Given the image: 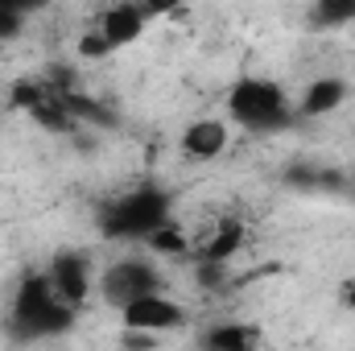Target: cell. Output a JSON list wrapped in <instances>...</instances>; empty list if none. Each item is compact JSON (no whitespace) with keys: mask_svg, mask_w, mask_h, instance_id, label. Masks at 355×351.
<instances>
[{"mask_svg":"<svg viewBox=\"0 0 355 351\" xmlns=\"http://www.w3.org/2000/svg\"><path fill=\"white\" fill-rule=\"evenodd\" d=\"M95 33L103 37L107 50H120V46H128V42H137L145 33V8H137V4H112L99 17V29Z\"/></svg>","mask_w":355,"mask_h":351,"instance_id":"9c48e42d","label":"cell"},{"mask_svg":"<svg viewBox=\"0 0 355 351\" xmlns=\"http://www.w3.org/2000/svg\"><path fill=\"white\" fill-rule=\"evenodd\" d=\"M352 95L347 87V79H339V75H318V79H310L306 91H302V99H297V116H310V120H318V116H331L335 108H343V99Z\"/></svg>","mask_w":355,"mask_h":351,"instance_id":"52a82bcc","label":"cell"},{"mask_svg":"<svg viewBox=\"0 0 355 351\" xmlns=\"http://www.w3.org/2000/svg\"><path fill=\"white\" fill-rule=\"evenodd\" d=\"M257 351H265V348H257Z\"/></svg>","mask_w":355,"mask_h":351,"instance_id":"d6986e66","label":"cell"},{"mask_svg":"<svg viewBox=\"0 0 355 351\" xmlns=\"http://www.w3.org/2000/svg\"><path fill=\"white\" fill-rule=\"evenodd\" d=\"M149 293H162V273L149 257H124V261H112L99 277V298L116 310H124L128 302L137 298H149Z\"/></svg>","mask_w":355,"mask_h":351,"instance_id":"277c9868","label":"cell"},{"mask_svg":"<svg viewBox=\"0 0 355 351\" xmlns=\"http://www.w3.org/2000/svg\"><path fill=\"white\" fill-rule=\"evenodd\" d=\"M124 348L128 351H153L157 339H153V335H141V331H124Z\"/></svg>","mask_w":355,"mask_h":351,"instance_id":"2e32d148","label":"cell"},{"mask_svg":"<svg viewBox=\"0 0 355 351\" xmlns=\"http://www.w3.org/2000/svg\"><path fill=\"white\" fill-rule=\"evenodd\" d=\"M227 112L248 132H281L297 116L289 91L281 87V83H272V79H261V75H244V79L232 83V91H227Z\"/></svg>","mask_w":355,"mask_h":351,"instance_id":"3957f363","label":"cell"},{"mask_svg":"<svg viewBox=\"0 0 355 351\" xmlns=\"http://www.w3.org/2000/svg\"><path fill=\"white\" fill-rule=\"evenodd\" d=\"M240 248H244V223H240V219H223V223L207 236L198 261L202 264H223V268H227V264L236 261Z\"/></svg>","mask_w":355,"mask_h":351,"instance_id":"8fae6325","label":"cell"},{"mask_svg":"<svg viewBox=\"0 0 355 351\" xmlns=\"http://www.w3.org/2000/svg\"><path fill=\"white\" fill-rule=\"evenodd\" d=\"M99 228L107 240H149L153 232L170 228V194L162 186H137L116 194L99 211Z\"/></svg>","mask_w":355,"mask_h":351,"instance_id":"7a4b0ae2","label":"cell"},{"mask_svg":"<svg viewBox=\"0 0 355 351\" xmlns=\"http://www.w3.org/2000/svg\"><path fill=\"white\" fill-rule=\"evenodd\" d=\"M227 141H232V132L223 120H194L182 132V153L194 162H215L227 153Z\"/></svg>","mask_w":355,"mask_h":351,"instance_id":"ba28073f","label":"cell"},{"mask_svg":"<svg viewBox=\"0 0 355 351\" xmlns=\"http://www.w3.org/2000/svg\"><path fill=\"white\" fill-rule=\"evenodd\" d=\"M339 298H343V306L355 314V281H343V285H339Z\"/></svg>","mask_w":355,"mask_h":351,"instance_id":"ac0fdd59","label":"cell"},{"mask_svg":"<svg viewBox=\"0 0 355 351\" xmlns=\"http://www.w3.org/2000/svg\"><path fill=\"white\" fill-rule=\"evenodd\" d=\"M21 29H25V8H17V4H0V46L12 42V37H21Z\"/></svg>","mask_w":355,"mask_h":351,"instance_id":"4fadbf2b","label":"cell"},{"mask_svg":"<svg viewBox=\"0 0 355 351\" xmlns=\"http://www.w3.org/2000/svg\"><path fill=\"white\" fill-rule=\"evenodd\" d=\"M79 50H83L87 58H103V54H112V50L103 46V37H99V33H87V37L79 42Z\"/></svg>","mask_w":355,"mask_h":351,"instance_id":"e0dca14e","label":"cell"},{"mask_svg":"<svg viewBox=\"0 0 355 351\" xmlns=\"http://www.w3.org/2000/svg\"><path fill=\"white\" fill-rule=\"evenodd\" d=\"M257 327L248 323H215L198 335V351H257Z\"/></svg>","mask_w":355,"mask_h":351,"instance_id":"30bf717a","label":"cell"},{"mask_svg":"<svg viewBox=\"0 0 355 351\" xmlns=\"http://www.w3.org/2000/svg\"><path fill=\"white\" fill-rule=\"evenodd\" d=\"M46 277H50L54 293H58L67 306H75V310L87 302L91 285H95L91 257H87V252H79V248H62V252H54L50 264H46Z\"/></svg>","mask_w":355,"mask_h":351,"instance_id":"5b68a950","label":"cell"},{"mask_svg":"<svg viewBox=\"0 0 355 351\" xmlns=\"http://www.w3.org/2000/svg\"><path fill=\"white\" fill-rule=\"evenodd\" d=\"M75 323V306H67L46 273H25L12 302H8V335L17 343H37V339H54L67 335Z\"/></svg>","mask_w":355,"mask_h":351,"instance_id":"6da1fadb","label":"cell"},{"mask_svg":"<svg viewBox=\"0 0 355 351\" xmlns=\"http://www.w3.org/2000/svg\"><path fill=\"white\" fill-rule=\"evenodd\" d=\"M149 248H157V252H186V240L178 236V228H162V232L149 236Z\"/></svg>","mask_w":355,"mask_h":351,"instance_id":"5bb4252c","label":"cell"},{"mask_svg":"<svg viewBox=\"0 0 355 351\" xmlns=\"http://www.w3.org/2000/svg\"><path fill=\"white\" fill-rule=\"evenodd\" d=\"M310 21L318 29H343L355 21V0H318L310 8Z\"/></svg>","mask_w":355,"mask_h":351,"instance_id":"7c38bea8","label":"cell"},{"mask_svg":"<svg viewBox=\"0 0 355 351\" xmlns=\"http://www.w3.org/2000/svg\"><path fill=\"white\" fill-rule=\"evenodd\" d=\"M223 273H227V268H223V264H194V277H198V285H202V289H211V285H223Z\"/></svg>","mask_w":355,"mask_h":351,"instance_id":"9a60e30c","label":"cell"},{"mask_svg":"<svg viewBox=\"0 0 355 351\" xmlns=\"http://www.w3.org/2000/svg\"><path fill=\"white\" fill-rule=\"evenodd\" d=\"M120 323H124V331H141V335H153L157 339L166 331L186 327V310L178 306L174 298H166V293H149V298L128 302L120 310Z\"/></svg>","mask_w":355,"mask_h":351,"instance_id":"8992f818","label":"cell"}]
</instances>
